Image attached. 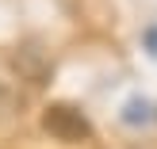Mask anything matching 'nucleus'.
Segmentation results:
<instances>
[{
	"instance_id": "nucleus-1",
	"label": "nucleus",
	"mask_w": 157,
	"mask_h": 149,
	"mask_svg": "<svg viewBox=\"0 0 157 149\" xmlns=\"http://www.w3.org/2000/svg\"><path fill=\"white\" fill-rule=\"evenodd\" d=\"M42 130L54 134L58 142H88L92 138V122L69 103H50L42 111Z\"/></svg>"
}]
</instances>
